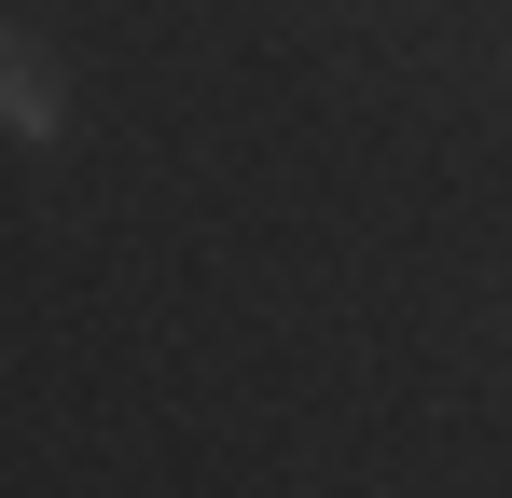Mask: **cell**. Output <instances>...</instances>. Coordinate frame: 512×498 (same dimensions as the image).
I'll return each mask as SVG.
<instances>
[{
	"instance_id": "obj_1",
	"label": "cell",
	"mask_w": 512,
	"mask_h": 498,
	"mask_svg": "<svg viewBox=\"0 0 512 498\" xmlns=\"http://www.w3.org/2000/svg\"><path fill=\"white\" fill-rule=\"evenodd\" d=\"M56 111H70L56 56H42L28 28H0V125H14V139H56Z\"/></svg>"
}]
</instances>
